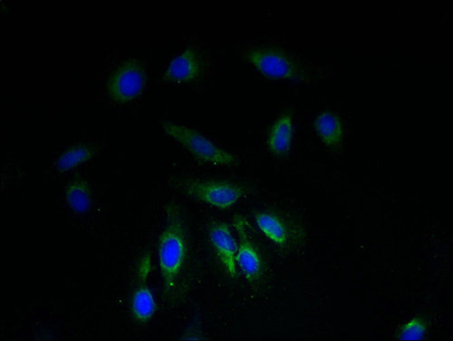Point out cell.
<instances>
[{"label": "cell", "mask_w": 453, "mask_h": 341, "mask_svg": "<svg viewBox=\"0 0 453 341\" xmlns=\"http://www.w3.org/2000/svg\"><path fill=\"white\" fill-rule=\"evenodd\" d=\"M188 239L185 221L179 205L166 207V221L158 242V260L166 293L176 286L185 265Z\"/></svg>", "instance_id": "obj_1"}, {"label": "cell", "mask_w": 453, "mask_h": 341, "mask_svg": "<svg viewBox=\"0 0 453 341\" xmlns=\"http://www.w3.org/2000/svg\"><path fill=\"white\" fill-rule=\"evenodd\" d=\"M170 184L185 196L220 210L231 209L247 194L244 185L224 180L176 176L170 178Z\"/></svg>", "instance_id": "obj_2"}, {"label": "cell", "mask_w": 453, "mask_h": 341, "mask_svg": "<svg viewBox=\"0 0 453 341\" xmlns=\"http://www.w3.org/2000/svg\"><path fill=\"white\" fill-rule=\"evenodd\" d=\"M161 128L167 136L176 141L188 154L203 164L218 167H234L239 164L236 156L220 148L194 128L171 121H163Z\"/></svg>", "instance_id": "obj_3"}, {"label": "cell", "mask_w": 453, "mask_h": 341, "mask_svg": "<svg viewBox=\"0 0 453 341\" xmlns=\"http://www.w3.org/2000/svg\"><path fill=\"white\" fill-rule=\"evenodd\" d=\"M243 54L247 61L267 78L288 81L306 79L303 67L281 50L257 46L250 48Z\"/></svg>", "instance_id": "obj_4"}, {"label": "cell", "mask_w": 453, "mask_h": 341, "mask_svg": "<svg viewBox=\"0 0 453 341\" xmlns=\"http://www.w3.org/2000/svg\"><path fill=\"white\" fill-rule=\"evenodd\" d=\"M147 84L146 68L136 58L124 61L113 72L107 83V92L111 100L127 104L142 95Z\"/></svg>", "instance_id": "obj_5"}, {"label": "cell", "mask_w": 453, "mask_h": 341, "mask_svg": "<svg viewBox=\"0 0 453 341\" xmlns=\"http://www.w3.org/2000/svg\"><path fill=\"white\" fill-rule=\"evenodd\" d=\"M205 68L203 53L196 48H187L172 59L164 73L163 80L169 83H192L203 77Z\"/></svg>", "instance_id": "obj_6"}, {"label": "cell", "mask_w": 453, "mask_h": 341, "mask_svg": "<svg viewBox=\"0 0 453 341\" xmlns=\"http://www.w3.org/2000/svg\"><path fill=\"white\" fill-rule=\"evenodd\" d=\"M150 265V257L145 255L139 265L138 281L131 300L132 316L140 324L152 319L157 309L156 298L147 284Z\"/></svg>", "instance_id": "obj_7"}, {"label": "cell", "mask_w": 453, "mask_h": 341, "mask_svg": "<svg viewBox=\"0 0 453 341\" xmlns=\"http://www.w3.org/2000/svg\"><path fill=\"white\" fill-rule=\"evenodd\" d=\"M234 221L239 237L236 253L237 265L247 281L254 283L259 279L262 274L261 257L249 237L245 218L237 215Z\"/></svg>", "instance_id": "obj_8"}, {"label": "cell", "mask_w": 453, "mask_h": 341, "mask_svg": "<svg viewBox=\"0 0 453 341\" xmlns=\"http://www.w3.org/2000/svg\"><path fill=\"white\" fill-rule=\"evenodd\" d=\"M209 238L222 267L233 278L237 276L236 253L238 244L233 236L230 226L223 221H215L209 227Z\"/></svg>", "instance_id": "obj_9"}, {"label": "cell", "mask_w": 453, "mask_h": 341, "mask_svg": "<svg viewBox=\"0 0 453 341\" xmlns=\"http://www.w3.org/2000/svg\"><path fill=\"white\" fill-rule=\"evenodd\" d=\"M259 230L273 243L286 246L291 237L290 227L277 214L269 212L254 213Z\"/></svg>", "instance_id": "obj_10"}, {"label": "cell", "mask_w": 453, "mask_h": 341, "mask_svg": "<svg viewBox=\"0 0 453 341\" xmlns=\"http://www.w3.org/2000/svg\"><path fill=\"white\" fill-rule=\"evenodd\" d=\"M293 140V120L290 113H283L273 124L268 136V148L279 158L286 157Z\"/></svg>", "instance_id": "obj_11"}, {"label": "cell", "mask_w": 453, "mask_h": 341, "mask_svg": "<svg viewBox=\"0 0 453 341\" xmlns=\"http://www.w3.org/2000/svg\"><path fill=\"white\" fill-rule=\"evenodd\" d=\"M98 151L92 143L73 145L66 149L56 161V170L59 173L68 172L91 160Z\"/></svg>", "instance_id": "obj_12"}, {"label": "cell", "mask_w": 453, "mask_h": 341, "mask_svg": "<svg viewBox=\"0 0 453 341\" xmlns=\"http://www.w3.org/2000/svg\"><path fill=\"white\" fill-rule=\"evenodd\" d=\"M314 128L327 146H336L343 141L344 130L342 120L334 112L326 111L320 113L315 120Z\"/></svg>", "instance_id": "obj_13"}, {"label": "cell", "mask_w": 453, "mask_h": 341, "mask_svg": "<svg viewBox=\"0 0 453 341\" xmlns=\"http://www.w3.org/2000/svg\"><path fill=\"white\" fill-rule=\"evenodd\" d=\"M65 198L71 210L84 213L90 210L93 198L89 183L83 179H75L65 187Z\"/></svg>", "instance_id": "obj_14"}, {"label": "cell", "mask_w": 453, "mask_h": 341, "mask_svg": "<svg viewBox=\"0 0 453 341\" xmlns=\"http://www.w3.org/2000/svg\"><path fill=\"white\" fill-rule=\"evenodd\" d=\"M428 329V322L423 317H415L404 323L396 333L399 340H421Z\"/></svg>", "instance_id": "obj_15"}]
</instances>
